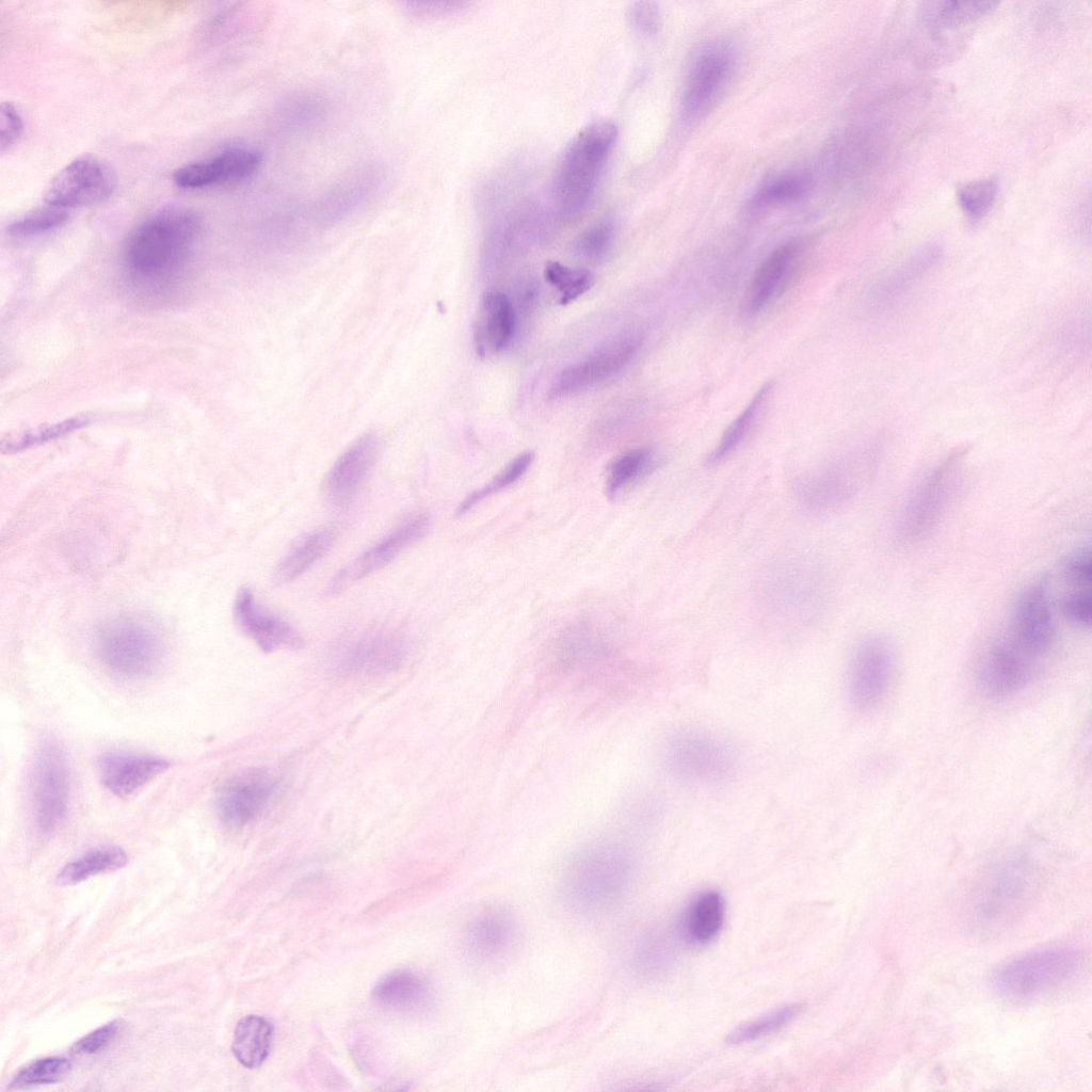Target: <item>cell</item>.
I'll return each instance as SVG.
<instances>
[{
    "mask_svg": "<svg viewBox=\"0 0 1092 1092\" xmlns=\"http://www.w3.org/2000/svg\"><path fill=\"white\" fill-rule=\"evenodd\" d=\"M533 460L534 453L532 451H526L517 455L493 479V481L484 485L482 488L469 494L460 503L456 514L462 515L466 513L483 498L518 481L527 472Z\"/></svg>",
    "mask_w": 1092,
    "mask_h": 1092,
    "instance_id": "obj_43",
    "label": "cell"
},
{
    "mask_svg": "<svg viewBox=\"0 0 1092 1092\" xmlns=\"http://www.w3.org/2000/svg\"><path fill=\"white\" fill-rule=\"evenodd\" d=\"M515 312L507 295L499 291L483 294L473 325V341L479 356L502 351L511 341Z\"/></svg>",
    "mask_w": 1092,
    "mask_h": 1092,
    "instance_id": "obj_27",
    "label": "cell"
},
{
    "mask_svg": "<svg viewBox=\"0 0 1092 1092\" xmlns=\"http://www.w3.org/2000/svg\"><path fill=\"white\" fill-rule=\"evenodd\" d=\"M893 655L879 637L862 640L853 652L849 669V694L852 704L868 710L885 696L893 677Z\"/></svg>",
    "mask_w": 1092,
    "mask_h": 1092,
    "instance_id": "obj_14",
    "label": "cell"
},
{
    "mask_svg": "<svg viewBox=\"0 0 1092 1092\" xmlns=\"http://www.w3.org/2000/svg\"><path fill=\"white\" fill-rule=\"evenodd\" d=\"M615 238L614 221L605 216L588 227L577 239L576 250L590 261H599L611 252Z\"/></svg>",
    "mask_w": 1092,
    "mask_h": 1092,
    "instance_id": "obj_45",
    "label": "cell"
},
{
    "mask_svg": "<svg viewBox=\"0 0 1092 1092\" xmlns=\"http://www.w3.org/2000/svg\"><path fill=\"white\" fill-rule=\"evenodd\" d=\"M261 163V155L247 147H230L216 155L184 164L173 174L175 183L184 189H202L230 184L251 177Z\"/></svg>",
    "mask_w": 1092,
    "mask_h": 1092,
    "instance_id": "obj_21",
    "label": "cell"
},
{
    "mask_svg": "<svg viewBox=\"0 0 1092 1092\" xmlns=\"http://www.w3.org/2000/svg\"><path fill=\"white\" fill-rule=\"evenodd\" d=\"M997 192L998 182L995 178L978 179L960 188L959 203L969 219L980 220L991 210Z\"/></svg>",
    "mask_w": 1092,
    "mask_h": 1092,
    "instance_id": "obj_46",
    "label": "cell"
},
{
    "mask_svg": "<svg viewBox=\"0 0 1092 1092\" xmlns=\"http://www.w3.org/2000/svg\"><path fill=\"white\" fill-rule=\"evenodd\" d=\"M95 651L109 671L125 678L151 674L162 657L161 641L152 629L127 619L103 624L96 633Z\"/></svg>",
    "mask_w": 1092,
    "mask_h": 1092,
    "instance_id": "obj_6",
    "label": "cell"
},
{
    "mask_svg": "<svg viewBox=\"0 0 1092 1092\" xmlns=\"http://www.w3.org/2000/svg\"><path fill=\"white\" fill-rule=\"evenodd\" d=\"M636 870L632 848L607 837L582 848L568 863L563 877L567 902L584 913L604 911L627 890Z\"/></svg>",
    "mask_w": 1092,
    "mask_h": 1092,
    "instance_id": "obj_2",
    "label": "cell"
},
{
    "mask_svg": "<svg viewBox=\"0 0 1092 1092\" xmlns=\"http://www.w3.org/2000/svg\"><path fill=\"white\" fill-rule=\"evenodd\" d=\"M335 540L336 532L330 528L304 536L277 564L274 581L286 584L299 578L327 552Z\"/></svg>",
    "mask_w": 1092,
    "mask_h": 1092,
    "instance_id": "obj_31",
    "label": "cell"
},
{
    "mask_svg": "<svg viewBox=\"0 0 1092 1092\" xmlns=\"http://www.w3.org/2000/svg\"><path fill=\"white\" fill-rule=\"evenodd\" d=\"M71 1069V1063L64 1057L38 1059L19 1070L11 1081V1088H25L59 1081Z\"/></svg>",
    "mask_w": 1092,
    "mask_h": 1092,
    "instance_id": "obj_44",
    "label": "cell"
},
{
    "mask_svg": "<svg viewBox=\"0 0 1092 1092\" xmlns=\"http://www.w3.org/2000/svg\"><path fill=\"white\" fill-rule=\"evenodd\" d=\"M870 470L868 462L832 464L800 477L796 495L808 509H832L850 500L870 477Z\"/></svg>",
    "mask_w": 1092,
    "mask_h": 1092,
    "instance_id": "obj_16",
    "label": "cell"
},
{
    "mask_svg": "<svg viewBox=\"0 0 1092 1092\" xmlns=\"http://www.w3.org/2000/svg\"><path fill=\"white\" fill-rule=\"evenodd\" d=\"M803 250L801 239H791L776 247L756 270L746 295V308L757 312L765 308L792 276Z\"/></svg>",
    "mask_w": 1092,
    "mask_h": 1092,
    "instance_id": "obj_26",
    "label": "cell"
},
{
    "mask_svg": "<svg viewBox=\"0 0 1092 1092\" xmlns=\"http://www.w3.org/2000/svg\"><path fill=\"white\" fill-rule=\"evenodd\" d=\"M960 453L931 468L914 487L898 521L899 537L906 543L926 537L944 516L954 493Z\"/></svg>",
    "mask_w": 1092,
    "mask_h": 1092,
    "instance_id": "obj_9",
    "label": "cell"
},
{
    "mask_svg": "<svg viewBox=\"0 0 1092 1092\" xmlns=\"http://www.w3.org/2000/svg\"><path fill=\"white\" fill-rule=\"evenodd\" d=\"M516 935L515 921L510 914L493 910L477 916L467 930V947L477 959L489 960L504 953Z\"/></svg>",
    "mask_w": 1092,
    "mask_h": 1092,
    "instance_id": "obj_29",
    "label": "cell"
},
{
    "mask_svg": "<svg viewBox=\"0 0 1092 1092\" xmlns=\"http://www.w3.org/2000/svg\"><path fill=\"white\" fill-rule=\"evenodd\" d=\"M272 1035V1025L266 1018L247 1015L236 1025L231 1051L244 1067H258L269 1055Z\"/></svg>",
    "mask_w": 1092,
    "mask_h": 1092,
    "instance_id": "obj_32",
    "label": "cell"
},
{
    "mask_svg": "<svg viewBox=\"0 0 1092 1092\" xmlns=\"http://www.w3.org/2000/svg\"><path fill=\"white\" fill-rule=\"evenodd\" d=\"M943 253V248L936 243L920 247L884 278L880 286V295L887 299L900 295L932 270L941 261Z\"/></svg>",
    "mask_w": 1092,
    "mask_h": 1092,
    "instance_id": "obj_33",
    "label": "cell"
},
{
    "mask_svg": "<svg viewBox=\"0 0 1092 1092\" xmlns=\"http://www.w3.org/2000/svg\"><path fill=\"white\" fill-rule=\"evenodd\" d=\"M996 1L944 0L926 3L922 9L925 21L933 27L956 29L971 23L993 11Z\"/></svg>",
    "mask_w": 1092,
    "mask_h": 1092,
    "instance_id": "obj_35",
    "label": "cell"
},
{
    "mask_svg": "<svg viewBox=\"0 0 1092 1092\" xmlns=\"http://www.w3.org/2000/svg\"><path fill=\"white\" fill-rule=\"evenodd\" d=\"M429 528L428 515L418 514L411 517L381 542L341 568L328 585L330 593L338 594L359 579L386 566L405 548L421 540L428 533Z\"/></svg>",
    "mask_w": 1092,
    "mask_h": 1092,
    "instance_id": "obj_18",
    "label": "cell"
},
{
    "mask_svg": "<svg viewBox=\"0 0 1092 1092\" xmlns=\"http://www.w3.org/2000/svg\"><path fill=\"white\" fill-rule=\"evenodd\" d=\"M380 450L379 437L366 433L337 459L322 483V495L334 507L350 503L370 475Z\"/></svg>",
    "mask_w": 1092,
    "mask_h": 1092,
    "instance_id": "obj_20",
    "label": "cell"
},
{
    "mask_svg": "<svg viewBox=\"0 0 1092 1092\" xmlns=\"http://www.w3.org/2000/svg\"><path fill=\"white\" fill-rule=\"evenodd\" d=\"M733 51L723 45L704 49L695 59L682 99L685 119L701 116L716 100L734 67Z\"/></svg>",
    "mask_w": 1092,
    "mask_h": 1092,
    "instance_id": "obj_22",
    "label": "cell"
},
{
    "mask_svg": "<svg viewBox=\"0 0 1092 1092\" xmlns=\"http://www.w3.org/2000/svg\"><path fill=\"white\" fill-rule=\"evenodd\" d=\"M324 112L323 99L312 93L287 97L277 108V119L284 127L302 128L318 121Z\"/></svg>",
    "mask_w": 1092,
    "mask_h": 1092,
    "instance_id": "obj_42",
    "label": "cell"
},
{
    "mask_svg": "<svg viewBox=\"0 0 1092 1092\" xmlns=\"http://www.w3.org/2000/svg\"><path fill=\"white\" fill-rule=\"evenodd\" d=\"M115 186L116 177L109 164L97 157L81 156L50 180L44 199L62 209L90 206L107 199Z\"/></svg>",
    "mask_w": 1092,
    "mask_h": 1092,
    "instance_id": "obj_11",
    "label": "cell"
},
{
    "mask_svg": "<svg viewBox=\"0 0 1092 1092\" xmlns=\"http://www.w3.org/2000/svg\"><path fill=\"white\" fill-rule=\"evenodd\" d=\"M234 616L240 630L266 653L303 645L300 633L285 620L259 607L248 588L237 593Z\"/></svg>",
    "mask_w": 1092,
    "mask_h": 1092,
    "instance_id": "obj_24",
    "label": "cell"
},
{
    "mask_svg": "<svg viewBox=\"0 0 1092 1092\" xmlns=\"http://www.w3.org/2000/svg\"><path fill=\"white\" fill-rule=\"evenodd\" d=\"M1034 661L1010 637L998 639L983 651L977 662V686L993 698L1013 695L1030 679Z\"/></svg>",
    "mask_w": 1092,
    "mask_h": 1092,
    "instance_id": "obj_13",
    "label": "cell"
},
{
    "mask_svg": "<svg viewBox=\"0 0 1092 1092\" xmlns=\"http://www.w3.org/2000/svg\"><path fill=\"white\" fill-rule=\"evenodd\" d=\"M1083 964L1081 951L1073 947L1044 948L1001 965L993 976V986L1009 1000H1034L1069 985Z\"/></svg>",
    "mask_w": 1092,
    "mask_h": 1092,
    "instance_id": "obj_5",
    "label": "cell"
},
{
    "mask_svg": "<svg viewBox=\"0 0 1092 1092\" xmlns=\"http://www.w3.org/2000/svg\"><path fill=\"white\" fill-rule=\"evenodd\" d=\"M464 2H408L406 11L417 17H437L459 11Z\"/></svg>",
    "mask_w": 1092,
    "mask_h": 1092,
    "instance_id": "obj_54",
    "label": "cell"
},
{
    "mask_svg": "<svg viewBox=\"0 0 1092 1092\" xmlns=\"http://www.w3.org/2000/svg\"><path fill=\"white\" fill-rule=\"evenodd\" d=\"M761 598L780 615L810 614L824 590L821 572L813 561L790 557L771 563L760 579Z\"/></svg>",
    "mask_w": 1092,
    "mask_h": 1092,
    "instance_id": "obj_8",
    "label": "cell"
},
{
    "mask_svg": "<svg viewBox=\"0 0 1092 1092\" xmlns=\"http://www.w3.org/2000/svg\"><path fill=\"white\" fill-rule=\"evenodd\" d=\"M200 231V218L184 206L165 207L143 221L124 247L129 274L156 285L176 276L189 260Z\"/></svg>",
    "mask_w": 1092,
    "mask_h": 1092,
    "instance_id": "obj_1",
    "label": "cell"
},
{
    "mask_svg": "<svg viewBox=\"0 0 1092 1092\" xmlns=\"http://www.w3.org/2000/svg\"><path fill=\"white\" fill-rule=\"evenodd\" d=\"M22 128L21 115L14 103L2 102L0 109V147L2 152L18 140Z\"/></svg>",
    "mask_w": 1092,
    "mask_h": 1092,
    "instance_id": "obj_52",
    "label": "cell"
},
{
    "mask_svg": "<svg viewBox=\"0 0 1092 1092\" xmlns=\"http://www.w3.org/2000/svg\"><path fill=\"white\" fill-rule=\"evenodd\" d=\"M277 781L262 768H251L226 780L218 790L215 808L222 823L242 828L267 808L275 794Z\"/></svg>",
    "mask_w": 1092,
    "mask_h": 1092,
    "instance_id": "obj_12",
    "label": "cell"
},
{
    "mask_svg": "<svg viewBox=\"0 0 1092 1092\" xmlns=\"http://www.w3.org/2000/svg\"><path fill=\"white\" fill-rule=\"evenodd\" d=\"M30 794L36 826L44 833L59 828L69 805L70 778L65 753L57 743L46 742L36 753Z\"/></svg>",
    "mask_w": 1092,
    "mask_h": 1092,
    "instance_id": "obj_10",
    "label": "cell"
},
{
    "mask_svg": "<svg viewBox=\"0 0 1092 1092\" xmlns=\"http://www.w3.org/2000/svg\"><path fill=\"white\" fill-rule=\"evenodd\" d=\"M372 997L385 1009L416 1012L429 1005L431 989L421 975L401 969L383 977L374 986Z\"/></svg>",
    "mask_w": 1092,
    "mask_h": 1092,
    "instance_id": "obj_28",
    "label": "cell"
},
{
    "mask_svg": "<svg viewBox=\"0 0 1092 1092\" xmlns=\"http://www.w3.org/2000/svg\"><path fill=\"white\" fill-rule=\"evenodd\" d=\"M670 775L689 786L717 787L738 771V753L721 736L706 729L684 727L673 732L663 748Z\"/></svg>",
    "mask_w": 1092,
    "mask_h": 1092,
    "instance_id": "obj_4",
    "label": "cell"
},
{
    "mask_svg": "<svg viewBox=\"0 0 1092 1092\" xmlns=\"http://www.w3.org/2000/svg\"><path fill=\"white\" fill-rule=\"evenodd\" d=\"M771 388L772 383L767 382L757 390L740 415L726 429L718 445L709 454L707 460L709 464L721 462L741 444L752 428V424L754 423L762 403L768 398Z\"/></svg>",
    "mask_w": 1092,
    "mask_h": 1092,
    "instance_id": "obj_36",
    "label": "cell"
},
{
    "mask_svg": "<svg viewBox=\"0 0 1092 1092\" xmlns=\"http://www.w3.org/2000/svg\"><path fill=\"white\" fill-rule=\"evenodd\" d=\"M168 767L166 759L150 755L107 753L98 760L102 785L121 798L135 793Z\"/></svg>",
    "mask_w": 1092,
    "mask_h": 1092,
    "instance_id": "obj_25",
    "label": "cell"
},
{
    "mask_svg": "<svg viewBox=\"0 0 1092 1092\" xmlns=\"http://www.w3.org/2000/svg\"><path fill=\"white\" fill-rule=\"evenodd\" d=\"M68 218L66 209L47 205L28 212L7 226L13 237L25 238L36 236L62 225Z\"/></svg>",
    "mask_w": 1092,
    "mask_h": 1092,
    "instance_id": "obj_47",
    "label": "cell"
},
{
    "mask_svg": "<svg viewBox=\"0 0 1092 1092\" xmlns=\"http://www.w3.org/2000/svg\"><path fill=\"white\" fill-rule=\"evenodd\" d=\"M90 422L86 416H75L51 424L28 430L17 436H9L1 440L2 453H17L42 445L81 429Z\"/></svg>",
    "mask_w": 1092,
    "mask_h": 1092,
    "instance_id": "obj_38",
    "label": "cell"
},
{
    "mask_svg": "<svg viewBox=\"0 0 1092 1092\" xmlns=\"http://www.w3.org/2000/svg\"><path fill=\"white\" fill-rule=\"evenodd\" d=\"M1064 575L1072 589H1090L1092 580L1091 555L1089 549H1079L1064 564Z\"/></svg>",
    "mask_w": 1092,
    "mask_h": 1092,
    "instance_id": "obj_51",
    "label": "cell"
},
{
    "mask_svg": "<svg viewBox=\"0 0 1092 1092\" xmlns=\"http://www.w3.org/2000/svg\"><path fill=\"white\" fill-rule=\"evenodd\" d=\"M1061 610L1069 622L1081 628H1089L1092 614L1090 589H1073L1063 597Z\"/></svg>",
    "mask_w": 1092,
    "mask_h": 1092,
    "instance_id": "obj_49",
    "label": "cell"
},
{
    "mask_svg": "<svg viewBox=\"0 0 1092 1092\" xmlns=\"http://www.w3.org/2000/svg\"><path fill=\"white\" fill-rule=\"evenodd\" d=\"M653 464L652 452L633 449L617 456L609 468L607 494L614 497L624 486L645 475Z\"/></svg>",
    "mask_w": 1092,
    "mask_h": 1092,
    "instance_id": "obj_40",
    "label": "cell"
},
{
    "mask_svg": "<svg viewBox=\"0 0 1092 1092\" xmlns=\"http://www.w3.org/2000/svg\"><path fill=\"white\" fill-rule=\"evenodd\" d=\"M546 280L560 292V304L565 305L587 292L594 284V275L584 269H572L557 261L545 264Z\"/></svg>",
    "mask_w": 1092,
    "mask_h": 1092,
    "instance_id": "obj_41",
    "label": "cell"
},
{
    "mask_svg": "<svg viewBox=\"0 0 1092 1092\" xmlns=\"http://www.w3.org/2000/svg\"><path fill=\"white\" fill-rule=\"evenodd\" d=\"M813 186L807 174H788L774 178L762 186L753 198V207L787 204L806 196Z\"/></svg>",
    "mask_w": 1092,
    "mask_h": 1092,
    "instance_id": "obj_39",
    "label": "cell"
},
{
    "mask_svg": "<svg viewBox=\"0 0 1092 1092\" xmlns=\"http://www.w3.org/2000/svg\"><path fill=\"white\" fill-rule=\"evenodd\" d=\"M804 1008L805 1005L801 1002L780 1007L740 1025L727 1035L726 1042L732 1045H739L769 1035L791 1023L803 1012Z\"/></svg>",
    "mask_w": 1092,
    "mask_h": 1092,
    "instance_id": "obj_37",
    "label": "cell"
},
{
    "mask_svg": "<svg viewBox=\"0 0 1092 1092\" xmlns=\"http://www.w3.org/2000/svg\"><path fill=\"white\" fill-rule=\"evenodd\" d=\"M725 917L723 896L716 889L698 894L688 905L680 925L688 942L705 945L720 933Z\"/></svg>",
    "mask_w": 1092,
    "mask_h": 1092,
    "instance_id": "obj_30",
    "label": "cell"
},
{
    "mask_svg": "<svg viewBox=\"0 0 1092 1092\" xmlns=\"http://www.w3.org/2000/svg\"><path fill=\"white\" fill-rule=\"evenodd\" d=\"M128 863L126 852L115 846L102 847L86 852L66 864L57 877L60 885H73L90 877L117 870Z\"/></svg>",
    "mask_w": 1092,
    "mask_h": 1092,
    "instance_id": "obj_34",
    "label": "cell"
},
{
    "mask_svg": "<svg viewBox=\"0 0 1092 1092\" xmlns=\"http://www.w3.org/2000/svg\"><path fill=\"white\" fill-rule=\"evenodd\" d=\"M118 1023L111 1022L81 1038L73 1046L78 1055H92L103 1049L116 1035Z\"/></svg>",
    "mask_w": 1092,
    "mask_h": 1092,
    "instance_id": "obj_53",
    "label": "cell"
},
{
    "mask_svg": "<svg viewBox=\"0 0 1092 1092\" xmlns=\"http://www.w3.org/2000/svg\"><path fill=\"white\" fill-rule=\"evenodd\" d=\"M406 642L396 631L366 633L343 645L335 658L336 669L346 674L376 676L397 670L405 659Z\"/></svg>",
    "mask_w": 1092,
    "mask_h": 1092,
    "instance_id": "obj_17",
    "label": "cell"
},
{
    "mask_svg": "<svg viewBox=\"0 0 1092 1092\" xmlns=\"http://www.w3.org/2000/svg\"><path fill=\"white\" fill-rule=\"evenodd\" d=\"M384 180V170L379 165L356 168L324 192L310 206L308 213L319 224L342 220L373 198Z\"/></svg>",
    "mask_w": 1092,
    "mask_h": 1092,
    "instance_id": "obj_19",
    "label": "cell"
},
{
    "mask_svg": "<svg viewBox=\"0 0 1092 1092\" xmlns=\"http://www.w3.org/2000/svg\"><path fill=\"white\" fill-rule=\"evenodd\" d=\"M629 25L638 33L652 36L661 26V15L657 3L652 1L632 2L627 11Z\"/></svg>",
    "mask_w": 1092,
    "mask_h": 1092,
    "instance_id": "obj_50",
    "label": "cell"
},
{
    "mask_svg": "<svg viewBox=\"0 0 1092 1092\" xmlns=\"http://www.w3.org/2000/svg\"><path fill=\"white\" fill-rule=\"evenodd\" d=\"M669 947L671 945L663 936H649L641 944L637 951V965L645 973L662 970L668 965L672 954Z\"/></svg>",
    "mask_w": 1092,
    "mask_h": 1092,
    "instance_id": "obj_48",
    "label": "cell"
},
{
    "mask_svg": "<svg viewBox=\"0 0 1092 1092\" xmlns=\"http://www.w3.org/2000/svg\"><path fill=\"white\" fill-rule=\"evenodd\" d=\"M1031 878L1021 869L1005 868L985 878L968 901L970 928L992 933L1002 930L1022 914L1033 896Z\"/></svg>",
    "mask_w": 1092,
    "mask_h": 1092,
    "instance_id": "obj_7",
    "label": "cell"
},
{
    "mask_svg": "<svg viewBox=\"0 0 1092 1092\" xmlns=\"http://www.w3.org/2000/svg\"><path fill=\"white\" fill-rule=\"evenodd\" d=\"M1056 624L1053 603L1045 581H1038L1018 597L1012 617L1010 638L1030 658L1037 660L1050 648Z\"/></svg>",
    "mask_w": 1092,
    "mask_h": 1092,
    "instance_id": "obj_15",
    "label": "cell"
},
{
    "mask_svg": "<svg viewBox=\"0 0 1092 1092\" xmlns=\"http://www.w3.org/2000/svg\"><path fill=\"white\" fill-rule=\"evenodd\" d=\"M616 138L615 124L603 119L582 128L567 145L551 188L553 205L561 214H577L591 203Z\"/></svg>",
    "mask_w": 1092,
    "mask_h": 1092,
    "instance_id": "obj_3",
    "label": "cell"
},
{
    "mask_svg": "<svg viewBox=\"0 0 1092 1092\" xmlns=\"http://www.w3.org/2000/svg\"><path fill=\"white\" fill-rule=\"evenodd\" d=\"M638 341L620 336L606 342L582 362L564 369L553 383L551 396L563 397L585 389L620 371L633 356Z\"/></svg>",
    "mask_w": 1092,
    "mask_h": 1092,
    "instance_id": "obj_23",
    "label": "cell"
}]
</instances>
